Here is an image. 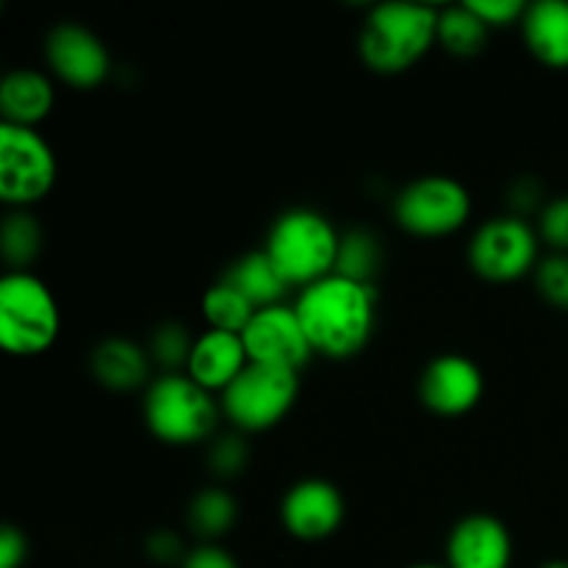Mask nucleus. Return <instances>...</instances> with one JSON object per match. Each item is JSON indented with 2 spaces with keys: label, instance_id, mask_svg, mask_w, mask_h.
Listing matches in <instances>:
<instances>
[{
  "label": "nucleus",
  "instance_id": "c756f323",
  "mask_svg": "<svg viewBox=\"0 0 568 568\" xmlns=\"http://www.w3.org/2000/svg\"><path fill=\"white\" fill-rule=\"evenodd\" d=\"M144 549H148L150 560H155V564H161V566L183 564V560H186V555H183L181 538H178L172 530L150 532Z\"/></svg>",
  "mask_w": 568,
  "mask_h": 568
},
{
  "label": "nucleus",
  "instance_id": "9b49d317",
  "mask_svg": "<svg viewBox=\"0 0 568 568\" xmlns=\"http://www.w3.org/2000/svg\"><path fill=\"white\" fill-rule=\"evenodd\" d=\"M48 64L55 75L75 89H94L109 78L111 55L98 33L78 22H61L44 42Z\"/></svg>",
  "mask_w": 568,
  "mask_h": 568
},
{
  "label": "nucleus",
  "instance_id": "4be33fe9",
  "mask_svg": "<svg viewBox=\"0 0 568 568\" xmlns=\"http://www.w3.org/2000/svg\"><path fill=\"white\" fill-rule=\"evenodd\" d=\"M236 499L222 488H205L189 505V527L205 541H216L236 525Z\"/></svg>",
  "mask_w": 568,
  "mask_h": 568
},
{
  "label": "nucleus",
  "instance_id": "dca6fc26",
  "mask_svg": "<svg viewBox=\"0 0 568 568\" xmlns=\"http://www.w3.org/2000/svg\"><path fill=\"white\" fill-rule=\"evenodd\" d=\"M521 37L541 64L568 70V0H538L527 6Z\"/></svg>",
  "mask_w": 568,
  "mask_h": 568
},
{
  "label": "nucleus",
  "instance_id": "f3484780",
  "mask_svg": "<svg viewBox=\"0 0 568 568\" xmlns=\"http://www.w3.org/2000/svg\"><path fill=\"white\" fill-rule=\"evenodd\" d=\"M53 83L39 70H11L0 81V114L6 125L33 128L53 109Z\"/></svg>",
  "mask_w": 568,
  "mask_h": 568
},
{
  "label": "nucleus",
  "instance_id": "7c9ffc66",
  "mask_svg": "<svg viewBox=\"0 0 568 568\" xmlns=\"http://www.w3.org/2000/svg\"><path fill=\"white\" fill-rule=\"evenodd\" d=\"M28 558V538L20 527L6 525L0 530V568H20Z\"/></svg>",
  "mask_w": 568,
  "mask_h": 568
},
{
  "label": "nucleus",
  "instance_id": "7ed1b4c3",
  "mask_svg": "<svg viewBox=\"0 0 568 568\" xmlns=\"http://www.w3.org/2000/svg\"><path fill=\"white\" fill-rule=\"evenodd\" d=\"M338 244L342 236L327 216L314 209H292L272 222L264 250L288 286L305 288L336 272Z\"/></svg>",
  "mask_w": 568,
  "mask_h": 568
},
{
  "label": "nucleus",
  "instance_id": "4468645a",
  "mask_svg": "<svg viewBox=\"0 0 568 568\" xmlns=\"http://www.w3.org/2000/svg\"><path fill=\"white\" fill-rule=\"evenodd\" d=\"M510 564L514 538L494 516H466L449 532L447 568H510Z\"/></svg>",
  "mask_w": 568,
  "mask_h": 568
},
{
  "label": "nucleus",
  "instance_id": "cd10ccee",
  "mask_svg": "<svg viewBox=\"0 0 568 568\" xmlns=\"http://www.w3.org/2000/svg\"><path fill=\"white\" fill-rule=\"evenodd\" d=\"M538 231H541V239L555 253L568 255V194L544 205Z\"/></svg>",
  "mask_w": 568,
  "mask_h": 568
},
{
  "label": "nucleus",
  "instance_id": "1a4fd4ad",
  "mask_svg": "<svg viewBox=\"0 0 568 568\" xmlns=\"http://www.w3.org/2000/svg\"><path fill=\"white\" fill-rule=\"evenodd\" d=\"M469 264L483 281H519L538 266V233L525 216H494L471 236Z\"/></svg>",
  "mask_w": 568,
  "mask_h": 568
},
{
  "label": "nucleus",
  "instance_id": "f257e3e1",
  "mask_svg": "<svg viewBox=\"0 0 568 568\" xmlns=\"http://www.w3.org/2000/svg\"><path fill=\"white\" fill-rule=\"evenodd\" d=\"M377 292L369 283L327 275L300 292L294 311L314 353L347 361L369 344L375 333Z\"/></svg>",
  "mask_w": 568,
  "mask_h": 568
},
{
  "label": "nucleus",
  "instance_id": "39448f33",
  "mask_svg": "<svg viewBox=\"0 0 568 568\" xmlns=\"http://www.w3.org/2000/svg\"><path fill=\"white\" fill-rule=\"evenodd\" d=\"M59 305L48 283L31 272H6L0 281V344L11 355H39L59 336Z\"/></svg>",
  "mask_w": 568,
  "mask_h": 568
},
{
  "label": "nucleus",
  "instance_id": "aec40b11",
  "mask_svg": "<svg viewBox=\"0 0 568 568\" xmlns=\"http://www.w3.org/2000/svg\"><path fill=\"white\" fill-rule=\"evenodd\" d=\"M42 225L26 209L11 211L0 227V255L9 272H28V266L42 253Z\"/></svg>",
  "mask_w": 568,
  "mask_h": 568
},
{
  "label": "nucleus",
  "instance_id": "412c9836",
  "mask_svg": "<svg viewBox=\"0 0 568 568\" xmlns=\"http://www.w3.org/2000/svg\"><path fill=\"white\" fill-rule=\"evenodd\" d=\"M491 28L469 9V3L449 6L438 14V42L453 55H477L486 50Z\"/></svg>",
  "mask_w": 568,
  "mask_h": 568
},
{
  "label": "nucleus",
  "instance_id": "0eeeda50",
  "mask_svg": "<svg viewBox=\"0 0 568 568\" xmlns=\"http://www.w3.org/2000/svg\"><path fill=\"white\" fill-rule=\"evenodd\" d=\"M471 197L464 183L447 175H425L394 200V220L410 236L438 239L460 231L469 222Z\"/></svg>",
  "mask_w": 568,
  "mask_h": 568
},
{
  "label": "nucleus",
  "instance_id": "473e14b6",
  "mask_svg": "<svg viewBox=\"0 0 568 568\" xmlns=\"http://www.w3.org/2000/svg\"><path fill=\"white\" fill-rule=\"evenodd\" d=\"M510 197H514V205L521 211H530L538 205V197H541V189L536 186V181H521L510 189Z\"/></svg>",
  "mask_w": 568,
  "mask_h": 568
},
{
  "label": "nucleus",
  "instance_id": "423d86ee",
  "mask_svg": "<svg viewBox=\"0 0 568 568\" xmlns=\"http://www.w3.org/2000/svg\"><path fill=\"white\" fill-rule=\"evenodd\" d=\"M297 394V372L281 369V366L247 364V369L222 392V414L233 422L236 430H270L294 408Z\"/></svg>",
  "mask_w": 568,
  "mask_h": 568
},
{
  "label": "nucleus",
  "instance_id": "20e7f679",
  "mask_svg": "<svg viewBox=\"0 0 568 568\" xmlns=\"http://www.w3.org/2000/svg\"><path fill=\"white\" fill-rule=\"evenodd\" d=\"M144 422L150 433L164 444H200L214 436L220 405L203 386L181 372H166L150 383L144 397Z\"/></svg>",
  "mask_w": 568,
  "mask_h": 568
},
{
  "label": "nucleus",
  "instance_id": "f704fd0d",
  "mask_svg": "<svg viewBox=\"0 0 568 568\" xmlns=\"http://www.w3.org/2000/svg\"><path fill=\"white\" fill-rule=\"evenodd\" d=\"M410 568H447V566H438V564H419V566H410Z\"/></svg>",
  "mask_w": 568,
  "mask_h": 568
},
{
  "label": "nucleus",
  "instance_id": "6ab92c4d",
  "mask_svg": "<svg viewBox=\"0 0 568 568\" xmlns=\"http://www.w3.org/2000/svg\"><path fill=\"white\" fill-rule=\"evenodd\" d=\"M222 281H227L233 288H239V292L255 305V311L283 305L281 300L286 297V292L292 288L286 283V277L281 275V270L275 266V261L266 255V250L247 253L239 261H233L231 270L225 272Z\"/></svg>",
  "mask_w": 568,
  "mask_h": 568
},
{
  "label": "nucleus",
  "instance_id": "2eb2a0df",
  "mask_svg": "<svg viewBox=\"0 0 568 568\" xmlns=\"http://www.w3.org/2000/svg\"><path fill=\"white\" fill-rule=\"evenodd\" d=\"M250 358L244 349V338L239 333L205 331L194 338L192 355H189L186 375L205 392H225L244 369Z\"/></svg>",
  "mask_w": 568,
  "mask_h": 568
},
{
  "label": "nucleus",
  "instance_id": "b1692460",
  "mask_svg": "<svg viewBox=\"0 0 568 568\" xmlns=\"http://www.w3.org/2000/svg\"><path fill=\"white\" fill-rule=\"evenodd\" d=\"M381 264V242H377L369 231H349L347 236H342L336 258V275L349 277V281L358 283H369L372 286V277L377 275Z\"/></svg>",
  "mask_w": 568,
  "mask_h": 568
},
{
  "label": "nucleus",
  "instance_id": "9d476101",
  "mask_svg": "<svg viewBox=\"0 0 568 568\" xmlns=\"http://www.w3.org/2000/svg\"><path fill=\"white\" fill-rule=\"evenodd\" d=\"M244 349L250 364L281 366V369L300 372L314 355L308 336L297 320L294 305H272V308L255 311L253 322L242 333Z\"/></svg>",
  "mask_w": 568,
  "mask_h": 568
},
{
  "label": "nucleus",
  "instance_id": "393cba45",
  "mask_svg": "<svg viewBox=\"0 0 568 568\" xmlns=\"http://www.w3.org/2000/svg\"><path fill=\"white\" fill-rule=\"evenodd\" d=\"M192 347H194V338L189 336L186 327L178 325V322H164V325L155 327L153 336H150L148 353L155 364H161L164 369L175 372V369H181V366L189 364Z\"/></svg>",
  "mask_w": 568,
  "mask_h": 568
},
{
  "label": "nucleus",
  "instance_id": "72a5a7b5",
  "mask_svg": "<svg viewBox=\"0 0 568 568\" xmlns=\"http://www.w3.org/2000/svg\"><path fill=\"white\" fill-rule=\"evenodd\" d=\"M541 568H568V560H552V564H547Z\"/></svg>",
  "mask_w": 568,
  "mask_h": 568
},
{
  "label": "nucleus",
  "instance_id": "5701e85b",
  "mask_svg": "<svg viewBox=\"0 0 568 568\" xmlns=\"http://www.w3.org/2000/svg\"><path fill=\"white\" fill-rule=\"evenodd\" d=\"M203 314L209 320L211 331L239 333L242 336L250 322H253L255 305L239 288H233L231 283L220 281L205 292Z\"/></svg>",
  "mask_w": 568,
  "mask_h": 568
},
{
  "label": "nucleus",
  "instance_id": "ddd939ff",
  "mask_svg": "<svg viewBox=\"0 0 568 568\" xmlns=\"http://www.w3.org/2000/svg\"><path fill=\"white\" fill-rule=\"evenodd\" d=\"M419 397L438 416L469 414L483 397V372L466 355H438L422 372Z\"/></svg>",
  "mask_w": 568,
  "mask_h": 568
},
{
  "label": "nucleus",
  "instance_id": "a878e982",
  "mask_svg": "<svg viewBox=\"0 0 568 568\" xmlns=\"http://www.w3.org/2000/svg\"><path fill=\"white\" fill-rule=\"evenodd\" d=\"M536 288L549 305L568 311V255L555 253L536 266Z\"/></svg>",
  "mask_w": 568,
  "mask_h": 568
},
{
  "label": "nucleus",
  "instance_id": "6e6552de",
  "mask_svg": "<svg viewBox=\"0 0 568 568\" xmlns=\"http://www.w3.org/2000/svg\"><path fill=\"white\" fill-rule=\"evenodd\" d=\"M55 183V155L33 128L0 122V197L26 209Z\"/></svg>",
  "mask_w": 568,
  "mask_h": 568
},
{
  "label": "nucleus",
  "instance_id": "bb28decb",
  "mask_svg": "<svg viewBox=\"0 0 568 568\" xmlns=\"http://www.w3.org/2000/svg\"><path fill=\"white\" fill-rule=\"evenodd\" d=\"M247 460H250L247 444H244L239 436L216 438L214 447H211V455H209L211 471H214L216 477L242 475V471L247 469Z\"/></svg>",
  "mask_w": 568,
  "mask_h": 568
},
{
  "label": "nucleus",
  "instance_id": "f8f14e48",
  "mask_svg": "<svg viewBox=\"0 0 568 568\" xmlns=\"http://www.w3.org/2000/svg\"><path fill=\"white\" fill-rule=\"evenodd\" d=\"M281 521L297 541H325L344 521L342 494L327 480H300L283 497Z\"/></svg>",
  "mask_w": 568,
  "mask_h": 568
},
{
  "label": "nucleus",
  "instance_id": "2f4dec72",
  "mask_svg": "<svg viewBox=\"0 0 568 568\" xmlns=\"http://www.w3.org/2000/svg\"><path fill=\"white\" fill-rule=\"evenodd\" d=\"M181 568H239V564L231 558V552H225L216 544H203V547L186 552Z\"/></svg>",
  "mask_w": 568,
  "mask_h": 568
},
{
  "label": "nucleus",
  "instance_id": "a211bd4d",
  "mask_svg": "<svg viewBox=\"0 0 568 568\" xmlns=\"http://www.w3.org/2000/svg\"><path fill=\"white\" fill-rule=\"evenodd\" d=\"M150 353L131 338H105L94 347L92 353V372L98 377L100 386L111 388V392H133V388L144 386L150 377Z\"/></svg>",
  "mask_w": 568,
  "mask_h": 568
},
{
  "label": "nucleus",
  "instance_id": "c85d7f7f",
  "mask_svg": "<svg viewBox=\"0 0 568 568\" xmlns=\"http://www.w3.org/2000/svg\"><path fill=\"white\" fill-rule=\"evenodd\" d=\"M469 9L488 28H505L510 22H521L527 14V3H521V0H471Z\"/></svg>",
  "mask_w": 568,
  "mask_h": 568
},
{
  "label": "nucleus",
  "instance_id": "f03ea898",
  "mask_svg": "<svg viewBox=\"0 0 568 568\" xmlns=\"http://www.w3.org/2000/svg\"><path fill=\"white\" fill-rule=\"evenodd\" d=\"M442 9L422 3H381L361 31V59L381 75L410 70L438 42Z\"/></svg>",
  "mask_w": 568,
  "mask_h": 568
}]
</instances>
